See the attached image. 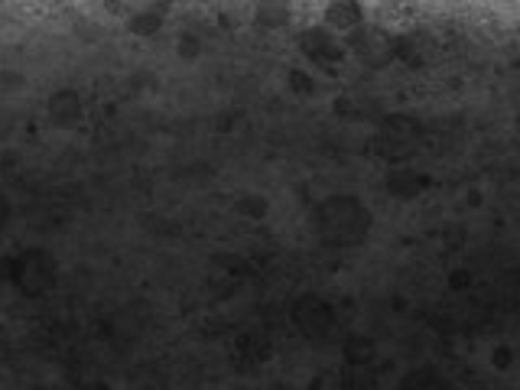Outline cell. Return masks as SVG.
<instances>
[{"label":"cell","instance_id":"obj_1","mask_svg":"<svg viewBox=\"0 0 520 390\" xmlns=\"http://www.w3.org/2000/svg\"><path fill=\"white\" fill-rule=\"evenodd\" d=\"M325 16H329V23H332V26L352 30V26H358L361 10H358V7H329V10H325Z\"/></svg>","mask_w":520,"mask_h":390}]
</instances>
